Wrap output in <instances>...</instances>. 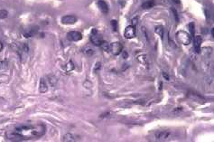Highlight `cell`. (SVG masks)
<instances>
[{
	"mask_svg": "<svg viewBox=\"0 0 214 142\" xmlns=\"http://www.w3.org/2000/svg\"><path fill=\"white\" fill-rule=\"evenodd\" d=\"M46 127L43 124L19 125L8 133V138L14 140H27L41 138L45 134Z\"/></svg>",
	"mask_w": 214,
	"mask_h": 142,
	"instance_id": "1",
	"label": "cell"
},
{
	"mask_svg": "<svg viewBox=\"0 0 214 142\" xmlns=\"http://www.w3.org/2000/svg\"><path fill=\"white\" fill-rule=\"evenodd\" d=\"M173 138V133L169 130H160L154 133V140L155 141H168Z\"/></svg>",
	"mask_w": 214,
	"mask_h": 142,
	"instance_id": "2",
	"label": "cell"
},
{
	"mask_svg": "<svg viewBox=\"0 0 214 142\" xmlns=\"http://www.w3.org/2000/svg\"><path fill=\"white\" fill-rule=\"evenodd\" d=\"M176 37L179 40V42H181L182 43H183L185 45L189 44L191 43V40H192L191 34H188L187 32H184V31H178L176 33Z\"/></svg>",
	"mask_w": 214,
	"mask_h": 142,
	"instance_id": "3",
	"label": "cell"
},
{
	"mask_svg": "<svg viewBox=\"0 0 214 142\" xmlns=\"http://www.w3.org/2000/svg\"><path fill=\"white\" fill-rule=\"evenodd\" d=\"M90 40L97 46H101L104 43V42H105L103 40V38H102V36L98 34V31L96 29H92L91 35H90Z\"/></svg>",
	"mask_w": 214,
	"mask_h": 142,
	"instance_id": "4",
	"label": "cell"
},
{
	"mask_svg": "<svg viewBox=\"0 0 214 142\" xmlns=\"http://www.w3.org/2000/svg\"><path fill=\"white\" fill-rule=\"evenodd\" d=\"M109 50L114 55H119L121 54L122 50H123V46L119 42H116V43H112L111 44H110L109 46Z\"/></svg>",
	"mask_w": 214,
	"mask_h": 142,
	"instance_id": "5",
	"label": "cell"
},
{
	"mask_svg": "<svg viewBox=\"0 0 214 142\" xmlns=\"http://www.w3.org/2000/svg\"><path fill=\"white\" fill-rule=\"evenodd\" d=\"M67 38L70 41L78 42L82 39V34H81V33H80L78 31H71L67 34Z\"/></svg>",
	"mask_w": 214,
	"mask_h": 142,
	"instance_id": "6",
	"label": "cell"
},
{
	"mask_svg": "<svg viewBox=\"0 0 214 142\" xmlns=\"http://www.w3.org/2000/svg\"><path fill=\"white\" fill-rule=\"evenodd\" d=\"M124 36L126 39H132L136 36V30L133 25H128L126 27L124 32Z\"/></svg>",
	"mask_w": 214,
	"mask_h": 142,
	"instance_id": "7",
	"label": "cell"
},
{
	"mask_svg": "<svg viewBox=\"0 0 214 142\" xmlns=\"http://www.w3.org/2000/svg\"><path fill=\"white\" fill-rule=\"evenodd\" d=\"M77 22V17L72 15H67L62 17V23L63 25H73Z\"/></svg>",
	"mask_w": 214,
	"mask_h": 142,
	"instance_id": "8",
	"label": "cell"
},
{
	"mask_svg": "<svg viewBox=\"0 0 214 142\" xmlns=\"http://www.w3.org/2000/svg\"><path fill=\"white\" fill-rule=\"evenodd\" d=\"M193 43H194V50L197 54L201 53V43H202V38L200 35H196L193 36Z\"/></svg>",
	"mask_w": 214,
	"mask_h": 142,
	"instance_id": "9",
	"label": "cell"
},
{
	"mask_svg": "<svg viewBox=\"0 0 214 142\" xmlns=\"http://www.w3.org/2000/svg\"><path fill=\"white\" fill-rule=\"evenodd\" d=\"M97 6L103 14H108L109 13V9H110L109 6L105 1H103V0H98V1L97 2Z\"/></svg>",
	"mask_w": 214,
	"mask_h": 142,
	"instance_id": "10",
	"label": "cell"
},
{
	"mask_svg": "<svg viewBox=\"0 0 214 142\" xmlns=\"http://www.w3.org/2000/svg\"><path fill=\"white\" fill-rule=\"evenodd\" d=\"M39 90H40L41 93H45L48 90V86H47L46 81H44V79H41V81H40Z\"/></svg>",
	"mask_w": 214,
	"mask_h": 142,
	"instance_id": "11",
	"label": "cell"
},
{
	"mask_svg": "<svg viewBox=\"0 0 214 142\" xmlns=\"http://www.w3.org/2000/svg\"><path fill=\"white\" fill-rule=\"evenodd\" d=\"M154 6V0H148V1H145V3L142 4V8L144 9H150Z\"/></svg>",
	"mask_w": 214,
	"mask_h": 142,
	"instance_id": "12",
	"label": "cell"
},
{
	"mask_svg": "<svg viewBox=\"0 0 214 142\" xmlns=\"http://www.w3.org/2000/svg\"><path fill=\"white\" fill-rule=\"evenodd\" d=\"M76 137L71 133H68L66 135L63 136V141H76Z\"/></svg>",
	"mask_w": 214,
	"mask_h": 142,
	"instance_id": "13",
	"label": "cell"
},
{
	"mask_svg": "<svg viewBox=\"0 0 214 142\" xmlns=\"http://www.w3.org/2000/svg\"><path fill=\"white\" fill-rule=\"evenodd\" d=\"M155 33L161 38H163V36H164V27L161 26V25L156 26L155 27Z\"/></svg>",
	"mask_w": 214,
	"mask_h": 142,
	"instance_id": "14",
	"label": "cell"
},
{
	"mask_svg": "<svg viewBox=\"0 0 214 142\" xmlns=\"http://www.w3.org/2000/svg\"><path fill=\"white\" fill-rule=\"evenodd\" d=\"M8 17V12L5 9H0V19H6Z\"/></svg>",
	"mask_w": 214,
	"mask_h": 142,
	"instance_id": "15",
	"label": "cell"
},
{
	"mask_svg": "<svg viewBox=\"0 0 214 142\" xmlns=\"http://www.w3.org/2000/svg\"><path fill=\"white\" fill-rule=\"evenodd\" d=\"M188 27H189V29H190V33H191V35H192V36H194V24L193 23H190L189 24V25H188Z\"/></svg>",
	"mask_w": 214,
	"mask_h": 142,
	"instance_id": "16",
	"label": "cell"
},
{
	"mask_svg": "<svg viewBox=\"0 0 214 142\" xmlns=\"http://www.w3.org/2000/svg\"><path fill=\"white\" fill-rule=\"evenodd\" d=\"M111 26H112L113 31H117V28H118V22L115 21V20H112V21H111Z\"/></svg>",
	"mask_w": 214,
	"mask_h": 142,
	"instance_id": "17",
	"label": "cell"
},
{
	"mask_svg": "<svg viewBox=\"0 0 214 142\" xmlns=\"http://www.w3.org/2000/svg\"><path fill=\"white\" fill-rule=\"evenodd\" d=\"M7 66V63L5 61H0V69H5Z\"/></svg>",
	"mask_w": 214,
	"mask_h": 142,
	"instance_id": "18",
	"label": "cell"
},
{
	"mask_svg": "<svg viewBox=\"0 0 214 142\" xmlns=\"http://www.w3.org/2000/svg\"><path fill=\"white\" fill-rule=\"evenodd\" d=\"M172 11H173V13H174V16H175V19H176V21L178 22V21H179V18H178V14H177L176 10H175V9H174V8H172Z\"/></svg>",
	"mask_w": 214,
	"mask_h": 142,
	"instance_id": "19",
	"label": "cell"
},
{
	"mask_svg": "<svg viewBox=\"0 0 214 142\" xmlns=\"http://www.w3.org/2000/svg\"><path fill=\"white\" fill-rule=\"evenodd\" d=\"M183 111V108H176V109L174 111V112L176 113V112H180V111Z\"/></svg>",
	"mask_w": 214,
	"mask_h": 142,
	"instance_id": "20",
	"label": "cell"
},
{
	"mask_svg": "<svg viewBox=\"0 0 214 142\" xmlns=\"http://www.w3.org/2000/svg\"><path fill=\"white\" fill-rule=\"evenodd\" d=\"M163 76L165 77V79H166L167 81H169V76L167 74H166V72H163Z\"/></svg>",
	"mask_w": 214,
	"mask_h": 142,
	"instance_id": "21",
	"label": "cell"
},
{
	"mask_svg": "<svg viewBox=\"0 0 214 142\" xmlns=\"http://www.w3.org/2000/svg\"><path fill=\"white\" fill-rule=\"evenodd\" d=\"M173 1L176 4H181V0H173Z\"/></svg>",
	"mask_w": 214,
	"mask_h": 142,
	"instance_id": "22",
	"label": "cell"
},
{
	"mask_svg": "<svg viewBox=\"0 0 214 142\" xmlns=\"http://www.w3.org/2000/svg\"><path fill=\"white\" fill-rule=\"evenodd\" d=\"M2 49H3V43L0 42V51H2Z\"/></svg>",
	"mask_w": 214,
	"mask_h": 142,
	"instance_id": "23",
	"label": "cell"
},
{
	"mask_svg": "<svg viewBox=\"0 0 214 142\" xmlns=\"http://www.w3.org/2000/svg\"><path fill=\"white\" fill-rule=\"evenodd\" d=\"M211 36H212V37L214 36V29H213V28L211 29Z\"/></svg>",
	"mask_w": 214,
	"mask_h": 142,
	"instance_id": "24",
	"label": "cell"
}]
</instances>
